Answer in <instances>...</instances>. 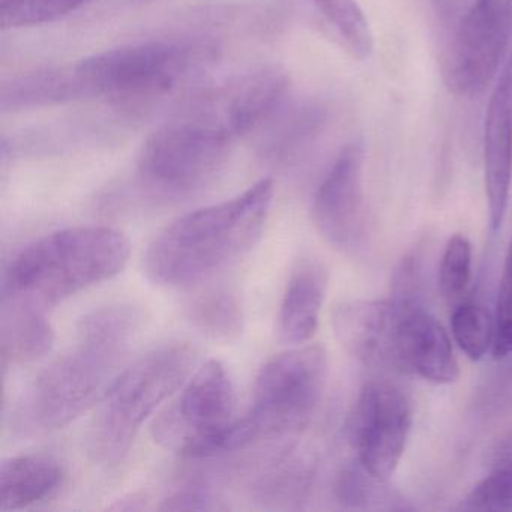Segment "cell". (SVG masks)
Here are the masks:
<instances>
[{"mask_svg":"<svg viewBox=\"0 0 512 512\" xmlns=\"http://www.w3.org/2000/svg\"><path fill=\"white\" fill-rule=\"evenodd\" d=\"M139 311L128 305L100 308L83 317L77 340L44 368L16 410L23 433H52L100 403L109 391L140 328Z\"/></svg>","mask_w":512,"mask_h":512,"instance_id":"cell-1","label":"cell"},{"mask_svg":"<svg viewBox=\"0 0 512 512\" xmlns=\"http://www.w3.org/2000/svg\"><path fill=\"white\" fill-rule=\"evenodd\" d=\"M274 199L266 178L244 193L170 223L149 245L146 275L164 287H187L230 268L256 245Z\"/></svg>","mask_w":512,"mask_h":512,"instance_id":"cell-2","label":"cell"},{"mask_svg":"<svg viewBox=\"0 0 512 512\" xmlns=\"http://www.w3.org/2000/svg\"><path fill=\"white\" fill-rule=\"evenodd\" d=\"M130 242L110 227L80 226L50 233L23 248L4 274L2 296L53 307L118 275Z\"/></svg>","mask_w":512,"mask_h":512,"instance_id":"cell-3","label":"cell"},{"mask_svg":"<svg viewBox=\"0 0 512 512\" xmlns=\"http://www.w3.org/2000/svg\"><path fill=\"white\" fill-rule=\"evenodd\" d=\"M220 58V46L209 38H167L106 50L76 67L94 98L140 106L194 85Z\"/></svg>","mask_w":512,"mask_h":512,"instance_id":"cell-4","label":"cell"},{"mask_svg":"<svg viewBox=\"0 0 512 512\" xmlns=\"http://www.w3.org/2000/svg\"><path fill=\"white\" fill-rule=\"evenodd\" d=\"M197 352L188 344H166L122 371L98 403L89 430V454L103 464L121 460L149 416L193 374Z\"/></svg>","mask_w":512,"mask_h":512,"instance_id":"cell-5","label":"cell"},{"mask_svg":"<svg viewBox=\"0 0 512 512\" xmlns=\"http://www.w3.org/2000/svg\"><path fill=\"white\" fill-rule=\"evenodd\" d=\"M328 376L320 346H304L269 359L254 386L250 412L239 418L235 448L298 433L313 418Z\"/></svg>","mask_w":512,"mask_h":512,"instance_id":"cell-6","label":"cell"},{"mask_svg":"<svg viewBox=\"0 0 512 512\" xmlns=\"http://www.w3.org/2000/svg\"><path fill=\"white\" fill-rule=\"evenodd\" d=\"M236 394L220 361L203 364L182 385L178 397L155 419V442L185 458L233 451Z\"/></svg>","mask_w":512,"mask_h":512,"instance_id":"cell-7","label":"cell"},{"mask_svg":"<svg viewBox=\"0 0 512 512\" xmlns=\"http://www.w3.org/2000/svg\"><path fill=\"white\" fill-rule=\"evenodd\" d=\"M235 142L176 110L143 146L137 173L155 196L176 199L199 191L217 176Z\"/></svg>","mask_w":512,"mask_h":512,"instance_id":"cell-8","label":"cell"},{"mask_svg":"<svg viewBox=\"0 0 512 512\" xmlns=\"http://www.w3.org/2000/svg\"><path fill=\"white\" fill-rule=\"evenodd\" d=\"M512 38V0H472L451 26L443 52L446 88L476 98L497 76Z\"/></svg>","mask_w":512,"mask_h":512,"instance_id":"cell-9","label":"cell"},{"mask_svg":"<svg viewBox=\"0 0 512 512\" xmlns=\"http://www.w3.org/2000/svg\"><path fill=\"white\" fill-rule=\"evenodd\" d=\"M412 424V406L400 388L383 380L367 383L349 419L350 442L358 463L388 481L406 451Z\"/></svg>","mask_w":512,"mask_h":512,"instance_id":"cell-10","label":"cell"},{"mask_svg":"<svg viewBox=\"0 0 512 512\" xmlns=\"http://www.w3.org/2000/svg\"><path fill=\"white\" fill-rule=\"evenodd\" d=\"M364 161L362 143H347L314 194V227L328 244L340 250H352L364 235Z\"/></svg>","mask_w":512,"mask_h":512,"instance_id":"cell-11","label":"cell"},{"mask_svg":"<svg viewBox=\"0 0 512 512\" xmlns=\"http://www.w3.org/2000/svg\"><path fill=\"white\" fill-rule=\"evenodd\" d=\"M398 323L400 299H353L341 302L332 313L338 343L356 361L373 368H400Z\"/></svg>","mask_w":512,"mask_h":512,"instance_id":"cell-12","label":"cell"},{"mask_svg":"<svg viewBox=\"0 0 512 512\" xmlns=\"http://www.w3.org/2000/svg\"><path fill=\"white\" fill-rule=\"evenodd\" d=\"M484 184L488 220L499 232L512 185V55L488 101L484 124Z\"/></svg>","mask_w":512,"mask_h":512,"instance_id":"cell-13","label":"cell"},{"mask_svg":"<svg viewBox=\"0 0 512 512\" xmlns=\"http://www.w3.org/2000/svg\"><path fill=\"white\" fill-rule=\"evenodd\" d=\"M398 361L401 370L412 371L434 385H451L460 377L448 332L415 299H400Z\"/></svg>","mask_w":512,"mask_h":512,"instance_id":"cell-14","label":"cell"},{"mask_svg":"<svg viewBox=\"0 0 512 512\" xmlns=\"http://www.w3.org/2000/svg\"><path fill=\"white\" fill-rule=\"evenodd\" d=\"M328 290V271L320 260L304 257L290 272L278 313L281 340L295 346L308 343L319 328Z\"/></svg>","mask_w":512,"mask_h":512,"instance_id":"cell-15","label":"cell"},{"mask_svg":"<svg viewBox=\"0 0 512 512\" xmlns=\"http://www.w3.org/2000/svg\"><path fill=\"white\" fill-rule=\"evenodd\" d=\"M326 124V112L314 101L289 100L263 127L259 155L272 166H289L316 142Z\"/></svg>","mask_w":512,"mask_h":512,"instance_id":"cell-16","label":"cell"},{"mask_svg":"<svg viewBox=\"0 0 512 512\" xmlns=\"http://www.w3.org/2000/svg\"><path fill=\"white\" fill-rule=\"evenodd\" d=\"M83 98H94V95L76 65H68L28 71L7 80L0 91V106L4 112H19Z\"/></svg>","mask_w":512,"mask_h":512,"instance_id":"cell-17","label":"cell"},{"mask_svg":"<svg viewBox=\"0 0 512 512\" xmlns=\"http://www.w3.org/2000/svg\"><path fill=\"white\" fill-rule=\"evenodd\" d=\"M55 332L46 316V308L23 299L2 296L0 353L7 364L38 361L52 350Z\"/></svg>","mask_w":512,"mask_h":512,"instance_id":"cell-18","label":"cell"},{"mask_svg":"<svg viewBox=\"0 0 512 512\" xmlns=\"http://www.w3.org/2000/svg\"><path fill=\"white\" fill-rule=\"evenodd\" d=\"M64 470L44 455H20L0 467V511H19L49 497L61 487Z\"/></svg>","mask_w":512,"mask_h":512,"instance_id":"cell-19","label":"cell"},{"mask_svg":"<svg viewBox=\"0 0 512 512\" xmlns=\"http://www.w3.org/2000/svg\"><path fill=\"white\" fill-rule=\"evenodd\" d=\"M320 25L341 50L356 61L370 58L373 34L356 0H305Z\"/></svg>","mask_w":512,"mask_h":512,"instance_id":"cell-20","label":"cell"},{"mask_svg":"<svg viewBox=\"0 0 512 512\" xmlns=\"http://www.w3.org/2000/svg\"><path fill=\"white\" fill-rule=\"evenodd\" d=\"M311 476L313 467L307 455L290 449L259 476L254 484V499L265 508H292L307 494Z\"/></svg>","mask_w":512,"mask_h":512,"instance_id":"cell-21","label":"cell"},{"mask_svg":"<svg viewBox=\"0 0 512 512\" xmlns=\"http://www.w3.org/2000/svg\"><path fill=\"white\" fill-rule=\"evenodd\" d=\"M188 320L194 328L217 341H233L244 329V313L238 298L230 290L203 293L188 307Z\"/></svg>","mask_w":512,"mask_h":512,"instance_id":"cell-22","label":"cell"},{"mask_svg":"<svg viewBox=\"0 0 512 512\" xmlns=\"http://www.w3.org/2000/svg\"><path fill=\"white\" fill-rule=\"evenodd\" d=\"M451 334L470 361H481L493 349L494 316L484 305L461 302L452 311Z\"/></svg>","mask_w":512,"mask_h":512,"instance_id":"cell-23","label":"cell"},{"mask_svg":"<svg viewBox=\"0 0 512 512\" xmlns=\"http://www.w3.org/2000/svg\"><path fill=\"white\" fill-rule=\"evenodd\" d=\"M92 0H0V23L4 29L34 28L55 23Z\"/></svg>","mask_w":512,"mask_h":512,"instance_id":"cell-24","label":"cell"},{"mask_svg":"<svg viewBox=\"0 0 512 512\" xmlns=\"http://www.w3.org/2000/svg\"><path fill=\"white\" fill-rule=\"evenodd\" d=\"M472 244L464 235H454L446 242L439 266V289L448 302H458L472 281Z\"/></svg>","mask_w":512,"mask_h":512,"instance_id":"cell-25","label":"cell"},{"mask_svg":"<svg viewBox=\"0 0 512 512\" xmlns=\"http://www.w3.org/2000/svg\"><path fill=\"white\" fill-rule=\"evenodd\" d=\"M475 511H512V458L478 482L461 503Z\"/></svg>","mask_w":512,"mask_h":512,"instance_id":"cell-26","label":"cell"},{"mask_svg":"<svg viewBox=\"0 0 512 512\" xmlns=\"http://www.w3.org/2000/svg\"><path fill=\"white\" fill-rule=\"evenodd\" d=\"M512 353V236L503 262L496 313H494V343L491 355L503 359Z\"/></svg>","mask_w":512,"mask_h":512,"instance_id":"cell-27","label":"cell"},{"mask_svg":"<svg viewBox=\"0 0 512 512\" xmlns=\"http://www.w3.org/2000/svg\"><path fill=\"white\" fill-rule=\"evenodd\" d=\"M386 481L376 478L368 473L361 464L347 467L338 476L335 493L338 500L344 505L359 508V506H368V503L377 499V494H382V485Z\"/></svg>","mask_w":512,"mask_h":512,"instance_id":"cell-28","label":"cell"},{"mask_svg":"<svg viewBox=\"0 0 512 512\" xmlns=\"http://www.w3.org/2000/svg\"><path fill=\"white\" fill-rule=\"evenodd\" d=\"M160 509L163 511H209V509H218V505L208 491L191 487L176 491L172 496L167 497L161 503Z\"/></svg>","mask_w":512,"mask_h":512,"instance_id":"cell-29","label":"cell"},{"mask_svg":"<svg viewBox=\"0 0 512 512\" xmlns=\"http://www.w3.org/2000/svg\"><path fill=\"white\" fill-rule=\"evenodd\" d=\"M130 5H145L152 4V2H157V0H125Z\"/></svg>","mask_w":512,"mask_h":512,"instance_id":"cell-30","label":"cell"}]
</instances>
